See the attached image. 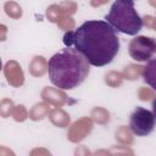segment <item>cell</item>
I'll return each instance as SVG.
<instances>
[{
	"instance_id": "7",
	"label": "cell",
	"mask_w": 156,
	"mask_h": 156,
	"mask_svg": "<svg viewBox=\"0 0 156 156\" xmlns=\"http://www.w3.org/2000/svg\"><path fill=\"white\" fill-rule=\"evenodd\" d=\"M152 113H154V116H155V118H156V98H155L154 101H152Z\"/></svg>"
},
{
	"instance_id": "1",
	"label": "cell",
	"mask_w": 156,
	"mask_h": 156,
	"mask_svg": "<svg viewBox=\"0 0 156 156\" xmlns=\"http://www.w3.org/2000/svg\"><path fill=\"white\" fill-rule=\"evenodd\" d=\"M62 41L79 51L95 67L111 63L119 51L117 32L106 21H85L74 30L66 32Z\"/></svg>"
},
{
	"instance_id": "5",
	"label": "cell",
	"mask_w": 156,
	"mask_h": 156,
	"mask_svg": "<svg viewBox=\"0 0 156 156\" xmlns=\"http://www.w3.org/2000/svg\"><path fill=\"white\" fill-rule=\"evenodd\" d=\"M129 55L133 60L144 62L156 55V39L145 35H138L130 40L128 46Z\"/></svg>"
},
{
	"instance_id": "6",
	"label": "cell",
	"mask_w": 156,
	"mask_h": 156,
	"mask_svg": "<svg viewBox=\"0 0 156 156\" xmlns=\"http://www.w3.org/2000/svg\"><path fill=\"white\" fill-rule=\"evenodd\" d=\"M143 79L147 85L156 90V57L147 61L143 69Z\"/></svg>"
},
{
	"instance_id": "2",
	"label": "cell",
	"mask_w": 156,
	"mask_h": 156,
	"mask_svg": "<svg viewBox=\"0 0 156 156\" xmlns=\"http://www.w3.org/2000/svg\"><path fill=\"white\" fill-rule=\"evenodd\" d=\"M90 72V63L72 46H66L48 61V76L50 82L62 89L71 90L80 85Z\"/></svg>"
},
{
	"instance_id": "3",
	"label": "cell",
	"mask_w": 156,
	"mask_h": 156,
	"mask_svg": "<svg viewBox=\"0 0 156 156\" xmlns=\"http://www.w3.org/2000/svg\"><path fill=\"white\" fill-rule=\"evenodd\" d=\"M135 0H115L110 7L105 21L108 22L116 32L127 35H136L143 28V18L134 9Z\"/></svg>"
},
{
	"instance_id": "4",
	"label": "cell",
	"mask_w": 156,
	"mask_h": 156,
	"mask_svg": "<svg viewBox=\"0 0 156 156\" xmlns=\"http://www.w3.org/2000/svg\"><path fill=\"white\" fill-rule=\"evenodd\" d=\"M156 118L154 113L144 107H136L129 118V128L134 135L146 136L155 128Z\"/></svg>"
}]
</instances>
